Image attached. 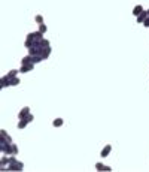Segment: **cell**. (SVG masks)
<instances>
[{
	"label": "cell",
	"instance_id": "1",
	"mask_svg": "<svg viewBox=\"0 0 149 172\" xmlns=\"http://www.w3.org/2000/svg\"><path fill=\"white\" fill-rule=\"evenodd\" d=\"M34 69V63H30V64H27V66H19V73H27V72H31Z\"/></svg>",
	"mask_w": 149,
	"mask_h": 172
},
{
	"label": "cell",
	"instance_id": "2",
	"mask_svg": "<svg viewBox=\"0 0 149 172\" xmlns=\"http://www.w3.org/2000/svg\"><path fill=\"white\" fill-rule=\"evenodd\" d=\"M30 114V108L28 106H24L19 112H18V120H22V118H25L27 115Z\"/></svg>",
	"mask_w": 149,
	"mask_h": 172
},
{
	"label": "cell",
	"instance_id": "3",
	"mask_svg": "<svg viewBox=\"0 0 149 172\" xmlns=\"http://www.w3.org/2000/svg\"><path fill=\"white\" fill-rule=\"evenodd\" d=\"M110 151H112V145H110V144L104 145V148H103L101 153H100V157H107V156L110 154Z\"/></svg>",
	"mask_w": 149,
	"mask_h": 172
},
{
	"label": "cell",
	"instance_id": "4",
	"mask_svg": "<svg viewBox=\"0 0 149 172\" xmlns=\"http://www.w3.org/2000/svg\"><path fill=\"white\" fill-rule=\"evenodd\" d=\"M30 63H33V55L27 54V55H24V57L21 58V64H22V66H27V64H30Z\"/></svg>",
	"mask_w": 149,
	"mask_h": 172
},
{
	"label": "cell",
	"instance_id": "5",
	"mask_svg": "<svg viewBox=\"0 0 149 172\" xmlns=\"http://www.w3.org/2000/svg\"><path fill=\"white\" fill-rule=\"evenodd\" d=\"M9 163H10V160H9V156H6V154H1V159H0V168H6Z\"/></svg>",
	"mask_w": 149,
	"mask_h": 172
},
{
	"label": "cell",
	"instance_id": "6",
	"mask_svg": "<svg viewBox=\"0 0 149 172\" xmlns=\"http://www.w3.org/2000/svg\"><path fill=\"white\" fill-rule=\"evenodd\" d=\"M0 87H1V88L10 87V79H9L7 75H3V76H1V85H0Z\"/></svg>",
	"mask_w": 149,
	"mask_h": 172
},
{
	"label": "cell",
	"instance_id": "7",
	"mask_svg": "<svg viewBox=\"0 0 149 172\" xmlns=\"http://www.w3.org/2000/svg\"><path fill=\"white\" fill-rule=\"evenodd\" d=\"M143 10H145V9H143V6H142V4H136V6H134V9H133V15H134V16H139Z\"/></svg>",
	"mask_w": 149,
	"mask_h": 172
},
{
	"label": "cell",
	"instance_id": "8",
	"mask_svg": "<svg viewBox=\"0 0 149 172\" xmlns=\"http://www.w3.org/2000/svg\"><path fill=\"white\" fill-rule=\"evenodd\" d=\"M146 18H148V12H146V10H143L139 16H136V19H137V22H139V24H143V21H145Z\"/></svg>",
	"mask_w": 149,
	"mask_h": 172
},
{
	"label": "cell",
	"instance_id": "9",
	"mask_svg": "<svg viewBox=\"0 0 149 172\" xmlns=\"http://www.w3.org/2000/svg\"><path fill=\"white\" fill-rule=\"evenodd\" d=\"M51 52H52V48H51V46H46V48H43V54H42L43 60H48V58H49V55H51Z\"/></svg>",
	"mask_w": 149,
	"mask_h": 172
},
{
	"label": "cell",
	"instance_id": "10",
	"mask_svg": "<svg viewBox=\"0 0 149 172\" xmlns=\"http://www.w3.org/2000/svg\"><path fill=\"white\" fill-rule=\"evenodd\" d=\"M18 73H19V69H12V70H9L6 75L9 76V79H13V78H16V76H18Z\"/></svg>",
	"mask_w": 149,
	"mask_h": 172
},
{
	"label": "cell",
	"instance_id": "11",
	"mask_svg": "<svg viewBox=\"0 0 149 172\" xmlns=\"http://www.w3.org/2000/svg\"><path fill=\"white\" fill-rule=\"evenodd\" d=\"M27 124H28V121H27L25 118H22V120H19V121H18L16 127H18L19 130H22V129H25V127H27Z\"/></svg>",
	"mask_w": 149,
	"mask_h": 172
},
{
	"label": "cell",
	"instance_id": "12",
	"mask_svg": "<svg viewBox=\"0 0 149 172\" xmlns=\"http://www.w3.org/2000/svg\"><path fill=\"white\" fill-rule=\"evenodd\" d=\"M63 124H64V120H63V118H55V120L52 121V126H54V127H61Z\"/></svg>",
	"mask_w": 149,
	"mask_h": 172
},
{
	"label": "cell",
	"instance_id": "13",
	"mask_svg": "<svg viewBox=\"0 0 149 172\" xmlns=\"http://www.w3.org/2000/svg\"><path fill=\"white\" fill-rule=\"evenodd\" d=\"M6 169L7 171H19V166H18V163H9L6 166Z\"/></svg>",
	"mask_w": 149,
	"mask_h": 172
},
{
	"label": "cell",
	"instance_id": "14",
	"mask_svg": "<svg viewBox=\"0 0 149 172\" xmlns=\"http://www.w3.org/2000/svg\"><path fill=\"white\" fill-rule=\"evenodd\" d=\"M42 61H45L42 55H33V63H34V64H37V63H42Z\"/></svg>",
	"mask_w": 149,
	"mask_h": 172
},
{
	"label": "cell",
	"instance_id": "15",
	"mask_svg": "<svg viewBox=\"0 0 149 172\" xmlns=\"http://www.w3.org/2000/svg\"><path fill=\"white\" fill-rule=\"evenodd\" d=\"M24 46L28 49V48H31V46H34V40H30V39H25V42H24Z\"/></svg>",
	"mask_w": 149,
	"mask_h": 172
},
{
	"label": "cell",
	"instance_id": "16",
	"mask_svg": "<svg viewBox=\"0 0 149 172\" xmlns=\"http://www.w3.org/2000/svg\"><path fill=\"white\" fill-rule=\"evenodd\" d=\"M19 78L16 76V78H13V79H10V87H15V85H19Z\"/></svg>",
	"mask_w": 149,
	"mask_h": 172
},
{
	"label": "cell",
	"instance_id": "17",
	"mask_svg": "<svg viewBox=\"0 0 149 172\" xmlns=\"http://www.w3.org/2000/svg\"><path fill=\"white\" fill-rule=\"evenodd\" d=\"M94 168H96L97 171H104V163H101V162H97Z\"/></svg>",
	"mask_w": 149,
	"mask_h": 172
},
{
	"label": "cell",
	"instance_id": "18",
	"mask_svg": "<svg viewBox=\"0 0 149 172\" xmlns=\"http://www.w3.org/2000/svg\"><path fill=\"white\" fill-rule=\"evenodd\" d=\"M46 30H48V27H46V24H45V22L39 24V31H42V33H46Z\"/></svg>",
	"mask_w": 149,
	"mask_h": 172
},
{
	"label": "cell",
	"instance_id": "19",
	"mask_svg": "<svg viewBox=\"0 0 149 172\" xmlns=\"http://www.w3.org/2000/svg\"><path fill=\"white\" fill-rule=\"evenodd\" d=\"M34 21H36L37 24H42V22H43V16L39 13V15H36V16H34Z\"/></svg>",
	"mask_w": 149,
	"mask_h": 172
},
{
	"label": "cell",
	"instance_id": "20",
	"mask_svg": "<svg viewBox=\"0 0 149 172\" xmlns=\"http://www.w3.org/2000/svg\"><path fill=\"white\" fill-rule=\"evenodd\" d=\"M40 42H42V46H43V48H46V46H51L49 40H48V39H45V37H43V39H42Z\"/></svg>",
	"mask_w": 149,
	"mask_h": 172
},
{
	"label": "cell",
	"instance_id": "21",
	"mask_svg": "<svg viewBox=\"0 0 149 172\" xmlns=\"http://www.w3.org/2000/svg\"><path fill=\"white\" fill-rule=\"evenodd\" d=\"M25 120H27V121H28V123H33V121H34V115H33V114H31V112H30V114H28V115H27V117H25Z\"/></svg>",
	"mask_w": 149,
	"mask_h": 172
},
{
	"label": "cell",
	"instance_id": "22",
	"mask_svg": "<svg viewBox=\"0 0 149 172\" xmlns=\"http://www.w3.org/2000/svg\"><path fill=\"white\" fill-rule=\"evenodd\" d=\"M25 39H30V40H36V36H34V31H31V33H28Z\"/></svg>",
	"mask_w": 149,
	"mask_h": 172
},
{
	"label": "cell",
	"instance_id": "23",
	"mask_svg": "<svg viewBox=\"0 0 149 172\" xmlns=\"http://www.w3.org/2000/svg\"><path fill=\"white\" fill-rule=\"evenodd\" d=\"M12 151H13V154H15V156H16V154H18V151H19V150H18V147H16L13 142H12Z\"/></svg>",
	"mask_w": 149,
	"mask_h": 172
},
{
	"label": "cell",
	"instance_id": "24",
	"mask_svg": "<svg viewBox=\"0 0 149 172\" xmlns=\"http://www.w3.org/2000/svg\"><path fill=\"white\" fill-rule=\"evenodd\" d=\"M4 138H6V142H7V144H12V136H10L9 133H7V135H6Z\"/></svg>",
	"mask_w": 149,
	"mask_h": 172
},
{
	"label": "cell",
	"instance_id": "25",
	"mask_svg": "<svg viewBox=\"0 0 149 172\" xmlns=\"http://www.w3.org/2000/svg\"><path fill=\"white\" fill-rule=\"evenodd\" d=\"M143 25H145V27H148V28H149V16H148V18H146V19H145V21H143Z\"/></svg>",
	"mask_w": 149,
	"mask_h": 172
},
{
	"label": "cell",
	"instance_id": "26",
	"mask_svg": "<svg viewBox=\"0 0 149 172\" xmlns=\"http://www.w3.org/2000/svg\"><path fill=\"white\" fill-rule=\"evenodd\" d=\"M6 135H7V132H6L4 129H1V130H0V136H6Z\"/></svg>",
	"mask_w": 149,
	"mask_h": 172
},
{
	"label": "cell",
	"instance_id": "27",
	"mask_svg": "<svg viewBox=\"0 0 149 172\" xmlns=\"http://www.w3.org/2000/svg\"><path fill=\"white\" fill-rule=\"evenodd\" d=\"M110 171H112V168L107 166V165H104V172H110Z\"/></svg>",
	"mask_w": 149,
	"mask_h": 172
},
{
	"label": "cell",
	"instance_id": "28",
	"mask_svg": "<svg viewBox=\"0 0 149 172\" xmlns=\"http://www.w3.org/2000/svg\"><path fill=\"white\" fill-rule=\"evenodd\" d=\"M18 166H19V171L24 169V163H22V162H18Z\"/></svg>",
	"mask_w": 149,
	"mask_h": 172
},
{
	"label": "cell",
	"instance_id": "29",
	"mask_svg": "<svg viewBox=\"0 0 149 172\" xmlns=\"http://www.w3.org/2000/svg\"><path fill=\"white\" fill-rule=\"evenodd\" d=\"M146 12H148V16H149V9H148V10H146Z\"/></svg>",
	"mask_w": 149,
	"mask_h": 172
}]
</instances>
